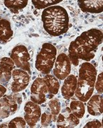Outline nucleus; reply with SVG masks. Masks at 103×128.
<instances>
[{"label": "nucleus", "mask_w": 103, "mask_h": 128, "mask_svg": "<svg viewBox=\"0 0 103 128\" xmlns=\"http://www.w3.org/2000/svg\"><path fill=\"white\" fill-rule=\"evenodd\" d=\"M103 32L98 28H91L83 32L69 47V58L73 66H77L79 60L90 62L95 58L99 46L103 43Z\"/></svg>", "instance_id": "obj_1"}, {"label": "nucleus", "mask_w": 103, "mask_h": 128, "mask_svg": "<svg viewBox=\"0 0 103 128\" xmlns=\"http://www.w3.org/2000/svg\"><path fill=\"white\" fill-rule=\"evenodd\" d=\"M43 27L49 35L59 36L67 33L69 28V16L67 11L62 6L47 7L42 13Z\"/></svg>", "instance_id": "obj_2"}, {"label": "nucleus", "mask_w": 103, "mask_h": 128, "mask_svg": "<svg viewBox=\"0 0 103 128\" xmlns=\"http://www.w3.org/2000/svg\"><path fill=\"white\" fill-rule=\"evenodd\" d=\"M96 78L97 69L93 64L89 62L81 64L75 92L76 98L79 100L85 102L93 96Z\"/></svg>", "instance_id": "obj_3"}, {"label": "nucleus", "mask_w": 103, "mask_h": 128, "mask_svg": "<svg viewBox=\"0 0 103 128\" xmlns=\"http://www.w3.org/2000/svg\"><path fill=\"white\" fill-rule=\"evenodd\" d=\"M56 47L49 43L44 44L35 60V68L44 74H48L53 68L57 57Z\"/></svg>", "instance_id": "obj_4"}, {"label": "nucleus", "mask_w": 103, "mask_h": 128, "mask_svg": "<svg viewBox=\"0 0 103 128\" xmlns=\"http://www.w3.org/2000/svg\"><path fill=\"white\" fill-rule=\"evenodd\" d=\"M10 58L14 61V65L18 68L31 73V56L28 48L23 45H18L11 50Z\"/></svg>", "instance_id": "obj_5"}, {"label": "nucleus", "mask_w": 103, "mask_h": 128, "mask_svg": "<svg viewBox=\"0 0 103 128\" xmlns=\"http://www.w3.org/2000/svg\"><path fill=\"white\" fill-rule=\"evenodd\" d=\"M53 68L54 76L58 80H64L71 70V63L69 56L65 54H60L55 60Z\"/></svg>", "instance_id": "obj_6"}, {"label": "nucleus", "mask_w": 103, "mask_h": 128, "mask_svg": "<svg viewBox=\"0 0 103 128\" xmlns=\"http://www.w3.org/2000/svg\"><path fill=\"white\" fill-rule=\"evenodd\" d=\"M11 77V90L13 92H19L24 90L30 82L29 73L22 69H14L12 70Z\"/></svg>", "instance_id": "obj_7"}, {"label": "nucleus", "mask_w": 103, "mask_h": 128, "mask_svg": "<svg viewBox=\"0 0 103 128\" xmlns=\"http://www.w3.org/2000/svg\"><path fill=\"white\" fill-rule=\"evenodd\" d=\"M47 88L41 78H37L31 88V100L33 102L41 105L46 101Z\"/></svg>", "instance_id": "obj_8"}, {"label": "nucleus", "mask_w": 103, "mask_h": 128, "mask_svg": "<svg viewBox=\"0 0 103 128\" xmlns=\"http://www.w3.org/2000/svg\"><path fill=\"white\" fill-rule=\"evenodd\" d=\"M19 101L14 96H3L0 98V119H5L14 114L18 109Z\"/></svg>", "instance_id": "obj_9"}, {"label": "nucleus", "mask_w": 103, "mask_h": 128, "mask_svg": "<svg viewBox=\"0 0 103 128\" xmlns=\"http://www.w3.org/2000/svg\"><path fill=\"white\" fill-rule=\"evenodd\" d=\"M24 111V120H26V124L31 128L35 127L39 120L40 119L42 114L40 105L33 102V101H28L25 105Z\"/></svg>", "instance_id": "obj_10"}, {"label": "nucleus", "mask_w": 103, "mask_h": 128, "mask_svg": "<svg viewBox=\"0 0 103 128\" xmlns=\"http://www.w3.org/2000/svg\"><path fill=\"white\" fill-rule=\"evenodd\" d=\"M80 123L79 118L72 113L70 108H65L59 112L57 118V127L59 128H75Z\"/></svg>", "instance_id": "obj_11"}, {"label": "nucleus", "mask_w": 103, "mask_h": 128, "mask_svg": "<svg viewBox=\"0 0 103 128\" xmlns=\"http://www.w3.org/2000/svg\"><path fill=\"white\" fill-rule=\"evenodd\" d=\"M14 66L11 58L4 57L0 60V83H6L10 80Z\"/></svg>", "instance_id": "obj_12"}, {"label": "nucleus", "mask_w": 103, "mask_h": 128, "mask_svg": "<svg viewBox=\"0 0 103 128\" xmlns=\"http://www.w3.org/2000/svg\"><path fill=\"white\" fill-rule=\"evenodd\" d=\"M78 4L85 13L100 14L103 12V0H78Z\"/></svg>", "instance_id": "obj_13"}, {"label": "nucleus", "mask_w": 103, "mask_h": 128, "mask_svg": "<svg viewBox=\"0 0 103 128\" xmlns=\"http://www.w3.org/2000/svg\"><path fill=\"white\" fill-rule=\"evenodd\" d=\"M77 86V78L74 75H69L64 79L62 86V95L66 100L71 99L75 94Z\"/></svg>", "instance_id": "obj_14"}, {"label": "nucleus", "mask_w": 103, "mask_h": 128, "mask_svg": "<svg viewBox=\"0 0 103 128\" xmlns=\"http://www.w3.org/2000/svg\"><path fill=\"white\" fill-rule=\"evenodd\" d=\"M88 102V112L90 115L99 116L103 114V98L101 95L92 96Z\"/></svg>", "instance_id": "obj_15"}, {"label": "nucleus", "mask_w": 103, "mask_h": 128, "mask_svg": "<svg viewBox=\"0 0 103 128\" xmlns=\"http://www.w3.org/2000/svg\"><path fill=\"white\" fill-rule=\"evenodd\" d=\"M42 79L47 86V91L49 94H52L53 96L57 95L59 90V82L58 79L54 76L49 73L46 74Z\"/></svg>", "instance_id": "obj_16"}, {"label": "nucleus", "mask_w": 103, "mask_h": 128, "mask_svg": "<svg viewBox=\"0 0 103 128\" xmlns=\"http://www.w3.org/2000/svg\"><path fill=\"white\" fill-rule=\"evenodd\" d=\"M14 32L11 26V24L7 19L0 20V41L2 42L8 41L13 36Z\"/></svg>", "instance_id": "obj_17"}, {"label": "nucleus", "mask_w": 103, "mask_h": 128, "mask_svg": "<svg viewBox=\"0 0 103 128\" xmlns=\"http://www.w3.org/2000/svg\"><path fill=\"white\" fill-rule=\"evenodd\" d=\"M4 3L7 9L16 14L27 6L28 0H4Z\"/></svg>", "instance_id": "obj_18"}, {"label": "nucleus", "mask_w": 103, "mask_h": 128, "mask_svg": "<svg viewBox=\"0 0 103 128\" xmlns=\"http://www.w3.org/2000/svg\"><path fill=\"white\" fill-rule=\"evenodd\" d=\"M70 109L72 113L78 118H82L85 112V105L81 100H73L70 104Z\"/></svg>", "instance_id": "obj_19"}, {"label": "nucleus", "mask_w": 103, "mask_h": 128, "mask_svg": "<svg viewBox=\"0 0 103 128\" xmlns=\"http://www.w3.org/2000/svg\"><path fill=\"white\" fill-rule=\"evenodd\" d=\"M63 0H32L34 7L37 9H44L51 6L58 4Z\"/></svg>", "instance_id": "obj_20"}, {"label": "nucleus", "mask_w": 103, "mask_h": 128, "mask_svg": "<svg viewBox=\"0 0 103 128\" xmlns=\"http://www.w3.org/2000/svg\"><path fill=\"white\" fill-rule=\"evenodd\" d=\"M49 107L51 111V115L54 122H56L59 113L61 111V104L58 99H52L49 101Z\"/></svg>", "instance_id": "obj_21"}, {"label": "nucleus", "mask_w": 103, "mask_h": 128, "mask_svg": "<svg viewBox=\"0 0 103 128\" xmlns=\"http://www.w3.org/2000/svg\"><path fill=\"white\" fill-rule=\"evenodd\" d=\"M26 127V122L24 118L21 117L15 118L9 122L8 128H24Z\"/></svg>", "instance_id": "obj_22"}, {"label": "nucleus", "mask_w": 103, "mask_h": 128, "mask_svg": "<svg viewBox=\"0 0 103 128\" xmlns=\"http://www.w3.org/2000/svg\"><path fill=\"white\" fill-rule=\"evenodd\" d=\"M103 73H101L99 74L98 79L96 78L95 86L97 92L99 94H103Z\"/></svg>", "instance_id": "obj_23"}, {"label": "nucleus", "mask_w": 103, "mask_h": 128, "mask_svg": "<svg viewBox=\"0 0 103 128\" xmlns=\"http://www.w3.org/2000/svg\"><path fill=\"white\" fill-rule=\"evenodd\" d=\"M41 124L42 127H47L49 126V124L52 122V115L50 114H47V112H45L43 114H41Z\"/></svg>", "instance_id": "obj_24"}, {"label": "nucleus", "mask_w": 103, "mask_h": 128, "mask_svg": "<svg viewBox=\"0 0 103 128\" xmlns=\"http://www.w3.org/2000/svg\"><path fill=\"white\" fill-rule=\"evenodd\" d=\"M84 128H102L103 126H102V123L98 120H93V121H90L89 122L85 124V125L84 126Z\"/></svg>", "instance_id": "obj_25"}, {"label": "nucleus", "mask_w": 103, "mask_h": 128, "mask_svg": "<svg viewBox=\"0 0 103 128\" xmlns=\"http://www.w3.org/2000/svg\"><path fill=\"white\" fill-rule=\"evenodd\" d=\"M6 92V88L4 86L0 84V98L4 96Z\"/></svg>", "instance_id": "obj_26"}]
</instances>
